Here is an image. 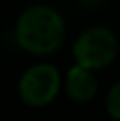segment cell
Wrapping results in <instances>:
<instances>
[{
    "instance_id": "obj_5",
    "label": "cell",
    "mask_w": 120,
    "mask_h": 121,
    "mask_svg": "<svg viewBox=\"0 0 120 121\" xmlns=\"http://www.w3.org/2000/svg\"><path fill=\"white\" fill-rule=\"evenodd\" d=\"M106 112L111 119L120 121V81L115 82L106 95Z\"/></svg>"
},
{
    "instance_id": "obj_4",
    "label": "cell",
    "mask_w": 120,
    "mask_h": 121,
    "mask_svg": "<svg viewBox=\"0 0 120 121\" xmlns=\"http://www.w3.org/2000/svg\"><path fill=\"white\" fill-rule=\"evenodd\" d=\"M64 88H65V93L69 95V98L74 100L76 104H88L96 98L99 82L92 69L74 63L72 67H69L67 74H65Z\"/></svg>"
},
{
    "instance_id": "obj_3",
    "label": "cell",
    "mask_w": 120,
    "mask_h": 121,
    "mask_svg": "<svg viewBox=\"0 0 120 121\" xmlns=\"http://www.w3.org/2000/svg\"><path fill=\"white\" fill-rule=\"evenodd\" d=\"M60 88L62 77L53 63H35L28 67L18 81L19 100L34 109L49 105L57 98Z\"/></svg>"
},
{
    "instance_id": "obj_6",
    "label": "cell",
    "mask_w": 120,
    "mask_h": 121,
    "mask_svg": "<svg viewBox=\"0 0 120 121\" xmlns=\"http://www.w3.org/2000/svg\"><path fill=\"white\" fill-rule=\"evenodd\" d=\"M80 2L86 7H97V5H101L104 0H80Z\"/></svg>"
},
{
    "instance_id": "obj_2",
    "label": "cell",
    "mask_w": 120,
    "mask_h": 121,
    "mask_svg": "<svg viewBox=\"0 0 120 121\" xmlns=\"http://www.w3.org/2000/svg\"><path fill=\"white\" fill-rule=\"evenodd\" d=\"M118 55V40L106 26H90L78 35L72 44L74 61L92 70L113 63Z\"/></svg>"
},
{
    "instance_id": "obj_1",
    "label": "cell",
    "mask_w": 120,
    "mask_h": 121,
    "mask_svg": "<svg viewBox=\"0 0 120 121\" xmlns=\"http://www.w3.org/2000/svg\"><path fill=\"white\" fill-rule=\"evenodd\" d=\"M14 37L19 48L30 55H51L65 39L64 16L51 5L34 4L18 16Z\"/></svg>"
}]
</instances>
